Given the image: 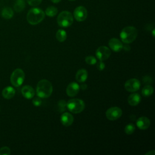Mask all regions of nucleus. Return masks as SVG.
<instances>
[{
	"label": "nucleus",
	"instance_id": "f257e3e1",
	"mask_svg": "<svg viewBox=\"0 0 155 155\" xmlns=\"http://www.w3.org/2000/svg\"><path fill=\"white\" fill-rule=\"evenodd\" d=\"M53 92L51 83L47 79L39 81L36 86L37 96L41 98H47L50 97Z\"/></svg>",
	"mask_w": 155,
	"mask_h": 155
},
{
	"label": "nucleus",
	"instance_id": "f03ea898",
	"mask_svg": "<svg viewBox=\"0 0 155 155\" xmlns=\"http://www.w3.org/2000/svg\"><path fill=\"white\" fill-rule=\"evenodd\" d=\"M45 18V13L39 8H32L27 13V20L31 25H36L40 23Z\"/></svg>",
	"mask_w": 155,
	"mask_h": 155
},
{
	"label": "nucleus",
	"instance_id": "7ed1b4c3",
	"mask_svg": "<svg viewBox=\"0 0 155 155\" xmlns=\"http://www.w3.org/2000/svg\"><path fill=\"white\" fill-rule=\"evenodd\" d=\"M137 36V29L133 26H127L124 27L120 33V38L122 41L125 44L133 42Z\"/></svg>",
	"mask_w": 155,
	"mask_h": 155
},
{
	"label": "nucleus",
	"instance_id": "20e7f679",
	"mask_svg": "<svg viewBox=\"0 0 155 155\" xmlns=\"http://www.w3.org/2000/svg\"><path fill=\"white\" fill-rule=\"evenodd\" d=\"M67 108L74 114L80 113L85 108V103L80 99H71L67 102Z\"/></svg>",
	"mask_w": 155,
	"mask_h": 155
},
{
	"label": "nucleus",
	"instance_id": "39448f33",
	"mask_svg": "<svg viewBox=\"0 0 155 155\" xmlns=\"http://www.w3.org/2000/svg\"><path fill=\"white\" fill-rule=\"evenodd\" d=\"M57 22L61 27H70L73 22V15L68 11H62L57 18Z\"/></svg>",
	"mask_w": 155,
	"mask_h": 155
},
{
	"label": "nucleus",
	"instance_id": "423d86ee",
	"mask_svg": "<svg viewBox=\"0 0 155 155\" xmlns=\"http://www.w3.org/2000/svg\"><path fill=\"white\" fill-rule=\"evenodd\" d=\"M25 79V73L21 68L15 69L10 76L11 84L15 87H20Z\"/></svg>",
	"mask_w": 155,
	"mask_h": 155
},
{
	"label": "nucleus",
	"instance_id": "0eeeda50",
	"mask_svg": "<svg viewBox=\"0 0 155 155\" xmlns=\"http://www.w3.org/2000/svg\"><path fill=\"white\" fill-rule=\"evenodd\" d=\"M122 114V110L117 107H113L108 108L105 115L107 118L110 120H115L121 117Z\"/></svg>",
	"mask_w": 155,
	"mask_h": 155
},
{
	"label": "nucleus",
	"instance_id": "6e6552de",
	"mask_svg": "<svg viewBox=\"0 0 155 155\" xmlns=\"http://www.w3.org/2000/svg\"><path fill=\"white\" fill-rule=\"evenodd\" d=\"M140 87V81L136 78H131L127 81L124 84L125 90L129 92H135L137 91Z\"/></svg>",
	"mask_w": 155,
	"mask_h": 155
},
{
	"label": "nucleus",
	"instance_id": "1a4fd4ad",
	"mask_svg": "<svg viewBox=\"0 0 155 155\" xmlns=\"http://www.w3.org/2000/svg\"><path fill=\"white\" fill-rule=\"evenodd\" d=\"M96 55L99 61H105L111 55V50L106 46H101L96 51Z\"/></svg>",
	"mask_w": 155,
	"mask_h": 155
},
{
	"label": "nucleus",
	"instance_id": "9d476101",
	"mask_svg": "<svg viewBox=\"0 0 155 155\" xmlns=\"http://www.w3.org/2000/svg\"><path fill=\"white\" fill-rule=\"evenodd\" d=\"M73 15L76 21H84L87 17V10L84 6H78L74 10Z\"/></svg>",
	"mask_w": 155,
	"mask_h": 155
},
{
	"label": "nucleus",
	"instance_id": "9b49d317",
	"mask_svg": "<svg viewBox=\"0 0 155 155\" xmlns=\"http://www.w3.org/2000/svg\"><path fill=\"white\" fill-rule=\"evenodd\" d=\"M80 90V86L75 82H70L67 87L66 93L70 97H74L78 94Z\"/></svg>",
	"mask_w": 155,
	"mask_h": 155
},
{
	"label": "nucleus",
	"instance_id": "f8f14e48",
	"mask_svg": "<svg viewBox=\"0 0 155 155\" xmlns=\"http://www.w3.org/2000/svg\"><path fill=\"white\" fill-rule=\"evenodd\" d=\"M108 45L110 48L115 52H119L123 48V44L121 41L115 38L109 40Z\"/></svg>",
	"mask_w": 155,
	"mask_h": 155
},
{
	"label": "nucleus",
	"instance_id": "ddd939ff",
	"mask_svg": "<svg viewBox=\"0 0 155 155\" xmlns=\"http://www.w3.org/2000/svg\"><path fill=\"white\" fill-rule=\"evenodd\" d=\"M74 120L73 116L69 113L65 112L63 113L61 116V124L65 127L70 126Z\"/></svg>",
	"mask_w": 155,
	"mask_h": 155
},
{
	"label": "nucleus",
	"instance_id": "4468645a",
	"mask_svg": "<svg viewBox=\"0 0 155 155\" xmlns=\"http://www.w3.org/2000/svg\"><path fill=\"white\" fill-rule=\"evenodd\" d=\"M136 125L140 130H146L150 125V120L148 117L142 116L136 120Z\"/></svg>",
	"mask_w": 155,
	"mask_h": 155
},
{
	"label": "nucleus",
	"instance_id": "2eb2a0df",
	"mask_svg": "<svg viewBox=\"0 0 155 155\" xmlns=\"http://www.w3.org/2000/svg\"><path fill=\"white\" fill-rule=\"evenodd\" d=\"M22 96L28 99H30L34 97L35 90L30 85H25L21 89Z\"/></svg>",
	"mask_w": 155,
	"mask_h": 155
},
{
	"label": "nucleus",
	"instance_id": "dca6fc26",
	"mask_svg": "<svg viewBox=\"0 0 155 155\" xmlns=\"http://www.w3.org/2000/svg\"><path fill=\"white\" fill-rule=\"evenodd\" d=\"M15 94V90L11 86L5 87L2 91V96L6 99H10L13 97Z\"/></svg>",
	"mask_w": 155,
	"mask_h": 155
},
{
	"label": "nucleus",
	"instance_id": "f3484780",
	"mask_svg": "<svg viewBox=\"0 0 155 155\" xmlns=\"http://www.w3.org/2000/svg\"><path fill=\"white\" fill-rule=\"evenodd\" d=\"M141 98L139 94L134 93L131 94L128 97V102L131 106H136L140 102Z\"/></svg>",
	"mask_w": 155,
	"mask_h": 155
},
{
	"label": "nucleus",
	"instance_id": "a211bd4d",
	"mask_svg": "<svg viewBox=\"0 0 155 155\" xmlns=\"http://www.w3.org/2000/svg\"><path fill=\"white\" fill-rule=\"evenodd\" d=\"M88 78V72L85 69L79 70L76 74V80L80 83L84 82Z\"/></svg>",
	"mask_w": 155,
	"mask_h": 155
},
{
	"label": "nucleus",
	"instance_id": "6ab92c4d",
	"mask_svg": "<svg viewBox=\"0 0 155 155\" xmlns=\"http://www.w3.org/2000/svg\"><path fill=\"white\" fill-rule=\"evenodd\" d=\"M1 16L6 19H11L13 16V10L8 7H4L1 11Z\"/></svg>",
	"mask_w": 155,
	"mask_h": 155
},
{
	"label": "nucleus",
	"instance_id": "aec40b11",
	"mask_svg": "<svg viewBox=\"0 0 155 155\" xmlns=\"http://www.w3.org/2000/svg\"><path fill=\"white\" fill-rule=\"evenodd\" d=\"M25 3L24 0H16L13 5L14 10L16 12H22L25 8Z\"/></svg>",
	"mask_w": 155,
	"mask_h": 155
},
{
	"label": "nucleus",
	"instance_id": "412c9836",
	"mask_svg": "<svg viewBox=\"0 0 155 155\" xmlns=\"http://www.w3.org/2000/svg\"><path fill=\"white\" fill-rule=\"evenodd\" d=\"M56 38L57 40L61 42L65 41L67 38V33L62 29H59L57 31L56 34Z\"/></svg>",
	"mask_w": 155,
	"mask_h": 155
},
{
	"label": "nucleus",
	"instance_id": "4be33fe9",
	"mask_svg": "<svg viewBox=\"0 0 155 155\" xmlns=\"http://www.w3.org/2000/svg\"><path fill=\"white\" fill-rule=\"evenodd\" d=\"M154 91V89L151 85H146L142 90V94L144 97H148L151 96Z\"/></svg>",
	"mask_w": 155,
	"mask_h": 155
},
{
	"label": "nucleus",
	"instance_id": "5701e85b",
	"mask_svg": "<svg viewBox=\"0 0 155 155\" xmlns=\"http://www.w3.org/2000/svg\"><path fill=\"white\" fill-rule=\"evenodd\" d=\"M45 13L49 17H53L58 13V9L54 6H50L46 8Z\"/></svg>",
	"mask_w": 155,
	"mask_h": 155
},
{
	"label": "nucleus",
	"instance_id": "b1692460",
	"mask_svg": "<svg viewBox=\"0 0 155 155\" xmlns=\"http://www.w3.org/2000/svg\"><path fill=\"white\" fill-rule=\"evenodd\" d=\"M58 110L60 113H62L65 111L66 108H67V102L65 100H60L59 101L58 103Z\"/></svg>",
	"mask_w": 155,
	"mask_h": 155
},
{
	"label": "nucleus",
	"instance_id": "393cba45",
	"mask_svg": "<svg viewBox=\"0 0 155 155\" xmlns=\"http://www.w3.org/2000/svg\"><path fill=\"white\" fill-rule=\"evenodd\" d=\"M135 130V126L133 124H128L124 128V131L127 134H131Z\"/></svg>",
	"mask_w": 155,
	"mask_h": 155
},
{
	"label": "nucleus",
	"instance_id": "a878e982",
	"mask_svg": "<svg viewBox=\"0 0 155 155\" xmlns=\"http://www.w3.org/2000/svg\"><path fill=\"white\" fill-rule=\"evenodd\" d=\"M85 61L86 63L89 64V65H94L97 62L96 58L95 57H94V56H87L85 58Z\"/></svg>",
	"mask_w": 155,
	"mask_h": 155
},
{
	"label": "nucleus",
	"instance_id": "bb28decb",
	"mask_svg": "<svg viewBox=\"0 0 155 155\" xmlns=\"http://www.w3.org/2000/svg\"><path fill=\"white\" fill-rule=\"evenodd\" d=\"M10 149L8 147H3L0 148V155H10Z\"/></svg>",
	"mask_w": 155,
	"mask_h": 155
},
{
	"label": "nucleus",
	"instance_id": "cd10ccee",
	"mask_svg": "<svg viewBox=\"0 0 155 155\" xmlns=\"http://www.w3.org/2000/svg\"><path fill=\"white\" fill-rule=\"evenodd\" d=\"M42 0H27V3L31 6H37L41 4Z\"/></svg>",
	"mask_w": 155,
	"mask_h": 155
},
{
	"label": "nucleus",
	"instance_id": "c85d7f7f",
	"mask_svg": "<svg viewBox=\"0 0 155 155\" xmlns=\"http://www.w3.org/2000/svg\"><path fill=\"white\" fill-rule=\"evenodd\" d=\"M33 104L36 106V107H39L42 104V101L41 99V97H35L33 99Z\"/></svg>",
	"mask_w": 155,
	"mask_h": 155
},
{
	"label": "nucleus",
	"instance_id": "c756f323",
	"mask_svg": "<svg viewBox=\"0 0 155 155\" xmlns=\"http://www.w3.org/2000/svg\"><path fill=\"white\" fill-rule=\"evenodd\" d=\"M105 65L104 64V62L102 61H100L99 62L97 63L96 64V67L99 70V71H102L103 70L104 68H105Z\"/></svg>",
	"mask_w": 155,
	"mask_h": 155
},
{
	"label": "nucleus",
	"instance_id": "7c9ffc66",
	"mask_svg": "<svg viewBox=\"0 0 155 155\" xmlns=\"http://www.w3.org/2000/svg\"><path fill=\"white\" fill-rule=\"evenodd\" d=\"M142 81L143 82V83L145 84H150L152 82V79L151 77H149V76H143V78H142Z\"/></svg>",
	"mask_w": 155,
	"mask_h": 155
},
{
	"label": "nucleus",
	"instance_id": "2f4dec72",
	"mask_svg": "<svg viewBox=\"0 0 155 155\" xmlns=\"http://www.w3.org/2000/svg\"><path fill=\"white\" fill-rule=\"evenodd\" d=\"M155 153V151L154 150H151V151H149L148 153H147L145 154L146 155H154Z\"/></svg>",
	"mask_w": 155,
	"mask_h": 155
},
{
	"label": "nucleus",
	"instance_id": "473e14b6",
	"mask_svg": "<svg viewBox=\"0 0 155 155\" xmlns=\"http://www.w3.org/2000/svg\"><path fill=\"white\" fill-rule=\"evenodd\" d=\"M53 2H54V3H58V2H59L61 0H51Z\"/></svg>",
	"mask_w": 155,
	"mask_h": 155
},
{
	"label": "nucleus",
	"instance_id": "72a5a7b5",
	"mask_svg": "<svg viewBox=\"0 0 155 155\" xmlns=\"http://www.w3.org/2000/svg\"><path fill=\"white\" fill-rule=\"evenodd\" d=\"M154 30H153V37L154 36Z\"/></svg>",
	"mask_w": 155,
	"mask_h": 155
},
{
	"label": "nucleus",
	"instance_id": "f704fd0d",
	"mask_svg": "<svg viewBox=\"0 0 155 155\" xmlns=\"http://www.w3.org/2000/svg\"><path fill=\"white\" fill-rule=\"evenodd\" d=\"M69 1H75V0H69Z\"/></svg>",
	"mask_w": 155,
	"mask_h": 155
}]
</instances>
